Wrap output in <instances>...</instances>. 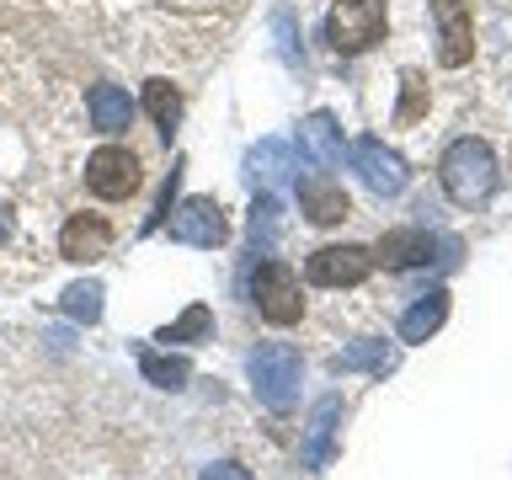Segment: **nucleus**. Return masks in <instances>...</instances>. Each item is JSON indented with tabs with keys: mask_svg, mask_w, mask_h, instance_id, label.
Segmentation results:
<instances>
[{
	"mask_svg": "<svg viewBox=\"0 0 512 480\" xmlns=\"http://www.w3.org/2000/svg\"><path fill=\"white\" fill-rule=\"evenodd\" d=\"M438 182L459 208H480L496 192V155L486 139H454L438 160Z\"/></svg>",
	"mask_w": 512,
	"mask_h": 480,
	"instance_id": "obj_1",
	"label": "nucleus"
},
{
	"mask_svg": "<svg viewBox=\"0 0 512 480\" xmlns=\"http://www.w3.org/2000/svg\"><path fill=\"white\" fill-rule=\"evenodd\" d=\"M246 374H251V395L262 400L267 411H288V406L299 400V374H304V363H299V352L288 347V342L256 347L251 363H246Z\"/></svg>",
	"mask_w": 512,
	"mask_h": 480,
	"instance_id": "obj_2",
	"label": "nucleus"
},
{
	"mask_svg": "<svg viewBox=\"0 0 512 480\" xmlns=\"http://www.w3.org/2000/svg\"><path fill=\"white\" fill-rule=\"evenodd\" d=\"M390 32V11L384 0H336L326 16V43L331 54H363Z\"/></svg>",
	"mask_w": 512,
	"mask_h": 480,
	"instance_id": "obj_3",
	"label": "nucleus"
},
{
	"mask_svg": "<svg viewBox=\"0 0 512 480\" xmlns=\"http://www.w3.org/2000/svg\"><path fill=\"white\" fill-rule=\"evenodd\" d=\"M86 187L96 192V198H107V203L134 198V192L144 187L139 155H134V150H123V144H102V150L86 160Z\"/></svg>",
	"mask_w": 512,
	"mask_h": 480,
	"instance_id": "obj_4",
	"label": "nucleus"
},
{
	"mask_svg": "<svg viewBox=\"0 0 512 480\" xmlns=\"http://www.w3.org/2000/svg\"><path fill=\"white\" fill-rule=\"evenodd\" d=\"M251 299H256V310H262V320H272V326H294V320L304 315L299 278H294V267H288V262H262V267H256Z\"/></svg>",
	"mask_w": 512,
	"mask_h": 480,
	"instance_id": "obj_5",
	"label": "nucleus"
},
{
	"mask_svg": "<svg viewBox=\"0 0 512 480\" xmlns=\"http://www.w3.org/2000/svg\"><path fill=\"white\" fill-rule=\"evenodd\" d=\"M368 272H374V251L368 246H320L310 262H304V278L315 288H358Z\"/></svg>",
	"mask_w": 512,
	"mask_h": 480,
	"instance_id": "obj_6",
	"label": "nucleus"
},
{
	"mask_svg": "<svg viewBox=\"0 0 512 480\" xmlns=\"http://www.w3.org/2000/svg\"><path fill=\"white\" fill-rule=\"evenodd\" d=\"M432 27H438V64L459 70L475 54V16L470 0H432Z\"/></svg>",
	"mask_w": 512,
	"mask_h": 480,
	"instance_id": "obj_7",
	"label": "nucleus"
},
{
	"mask_svg": "<svg viewBox=\"0 0 512 480\" xmlns=\"http://www.w3.org/2000/svg\"><path fill=\"white\" fill-rule=\"evenodd\" d=\"M171 240H182V246H203L214 251L230 240V224H224V208L214 198H187L171 208Z\"/></svg>",
	"mask_w": 512,
	"mask_h": 480,
	"instance_id": "obj_8",
	"label": "nucleus"
},
{
	"mask_svg": "<svg viewBox=\"0 0 512 480\" xmlns=\"http://www.w3.org/2000/svg\"><path fill=\"white\" fill-rule=\"evenodd\" d=\"M352 166H358L363 187L379 192V198H395V192H406V182H411L406 160H400L395 150H384L379 139H358V144H352Z\"/></svg>",
	"mask_w": 512,
	"mask_h": 480,
	"instance_id": "obj_9",
	"label": "nucleus"
},
{
	"mask_svg": "<svg viewBox=\"0 0 512 480\" xmlns=\"http://www.w3.org/2000/svg\"><path fill=\"white\" fill-rule=\"evenodd\" d=\"M107 246H112V224L102 214H75L59 230V256L64 262H96V256H107Z\"/></svg>",
	"mask_w": 512,
	"mask_h": 480,
	"instance_id": "obj_10",
	"label": "nucleus"
},
{
	"mask_svg": "<svg viewBox=\"0 0 512 480\" xmlns=\"http://www.w3.org/2000/svg\"><path fill=\"white\" fill-rule=\"evenodd\" d=\"M299 208L310 224H342L352 214L342 182H326V176H310V182H299Z\"/></svg>",
	"mask_w": 512,
	"mask_h": 480,
	"instance_id": "obj_11",
	"label": "nucleus"
},
{
	"mask_svg": "<svg viewBox=\"0 0 512 480\" xmlns=\"http://www.w3.org/2000/svg\"><path fill=\"white\" fill-rule=\"evenodd\" d=\"M432 256V235L427 230H390L374 246V267H390V272H406V267H422Z\"/></svg>",
	"mask_w": 512,
	"mask_h": 480,
	"instance_id": "obj_12",
	"label": "nucleus"
},
{
	"mask_svg": "<svg viewBox=\"0 0 512 480\" xmlns=\"http://www.w3.org/2000/svg\"><path fill=\"white\" fill-rule=\"evenodd\" d=\"M86 112H91V128L96 134H123L128 123H134V102H128V91L123 86H91V96H86Z\"/></svg>",
	"mask_w": 512,
	"mask_h": 480,
	"instance_id": "obj_13",
	"label": "nucleus"
},
{
	"mask_svg": "<svg viewBox=\"0 0 512 480\" xmlns=\"http://www.w3.org/2000/svg\"><path fill=\"white\" fill-rule=\"evenodd\" d=\"M299 144L310 150V160L320 171L342 166V128L331 123V112H310V118L299 123Z\"/></svg>",
	"mask_w": 512,
	"mask_h": 480,
	"instance_id": "obj_14",
	"label": "nucleus"
},
{
	"mask_svg": "<svg viewBox=\"0 0 512 480\" xmlns=\"http://www.w3.org/2000/svg\"><path fill=\"white\" fill-rule=\"evenodd\" d=\"M443 320H448V288H427V294L400 315V342H427V336H438Z\"/></svg>",
	"mask_w": 512,
	"mask_h": 480,
	"instance_id": "obj_15",
	"label": "nucleus"
},
{
	"mask_svg": "<svg viewBox=\"0 0 512 480\" xmlns=\"http://www.w3.org/2000/svg\"><path fill=\"white\" fill-rule=\"evenodd\" d=\"M395 363H400V352L390 342H352L347 352H336V358H331L336 374H374V379L395 374Z\"/></svg>",
	"mask_w": 512,
	"mask_h": 480,
	"instance_id": "obj_16",
	"label": "nucleus"
},
{
	"mask_svg": "<svg viewBox=\"0 0 512 480\" xmlns=\"http://www.w3.org/2000/svg\"><path fill=\"white\" fill-rule=\"evenodd\" d=\"M336 416H342V395H326L310 416V438H304V464L326 470L331 464V438H336Z\"/></svg>",
	"mask_w": 512,
	"mask_h": 480,
	"instance_id": "obj_17",
	"label": "nucleus"
},
{
	"mask_svg": "<svg viewBox=\"0 0 512 480\" xmlns=\"http://www.w3.org/2000/svg\"><path fill=\"white\" fill-rule=\"evenodd\" d=\"M144 112L155 118V128H160V139H171L176 134V123H182V91L171 86V80H144Z\"/></svg>",
	"mask_w": 512,
	"mask_h": 480,
	"instance_id": "obj_18",
	"label": "nucleus"
},
{
	"mask_svg": "<svg viewBox=\"0 0 512 480\" xmlns=\"http://www.w3.org/2000/svg\"><path fill=\"white\" fill-rule=\"evenodd\" d=\"M208 336H214V310H208V304H187L171 326L155 331V342L171 347V342H208Z\"/></svg>",
	"mask_w": 512,
	"mask_h": 480,
	"instance_id": "obj_19",
	"label": "nucleus"
},
{
	"mask_svg": "<svg viewBox=\"0 0 512 480\" xmlns=\"http://www.w3.org/2000/svg\"><path fill=\"white\" fill-rule=\"evenodd\" d=\"M139 374L155 384V390H182V384L192 379V363L187 358H171V352H139Z\"/></svg>",
	"mask_w": 512,
	"mask_h": 480,
	"instance_id": "obj_20",
	"label": "nucleus"
},
{
	"mask_svg": "<svg viewBox=\"0 0 512 480\" xmlns=\"http://www.w3.org/2000/svg\"><path fill=\"white\" fill-rule=\"evenodd\" d=\"M251 182H283L288 171H294V155H288V144H278V139H267V144H256L251 150Z\"/></svg>",
	"mask_w": 512,
	"mask_h": 480,
	"instance_id": "obj_21",
	"label": "nucleus"
},
{
	"mask_svg": "<svg viewBox=\"0 0 512 480\" xmlns=\"http://www.w3.org/2000/svg\"><path fill=\"white\" fill-rule=\"evenodd\" d=\"M278 219H283V203L272 198V192H262V198L251 203V246H262V251L278 246Z\"/></svg>",
	"mask_w": 512,
	"mask_h": 480,
	"instance_id": "obj_22",
	"label": "nucleus"
},
{
	"mask_svg": "<svg viewBox=\"0 0 512 480\" xmlns=\"http://www.w3.org/2000/svg\"><path fill=\"white\" fill-rule=\"evenodd\" d=\"M64 315L96 326V320H102V283L86 278V283H70V288H64Z\"/></svg>",
	"mask_w": 512,
	"mask_h": 480,
	"instance_id": "obj_23",
	"label": "nucleus"
},
{
	"mask_svg": "<svg viewBox=\"0 0 512 480\" xmlns=\"http://www.w3.org/2000/svg\"><path fill=\"white\" fill-rule=\"evenodd\" d=\"M427 112V75L422 70H406L400 75V107H395V123L406 128V123H416Z\"/></svg>",
	"mask_w": 512,
	"mask_h": 480,
	"instance_id": "obj_24",
	"label": "nucleus"
},
{
	"mask_svg": "<svg viewBox=\"0 0 512 480\" xmlns=\"http://www.w3.org/2000/svg\"><path fill=\"white\" fill-rule=\"evenodd\" d=\"M203 480H256V475L246 470V464H208Z\"/></svg>",
	"mask_w": 512,
	"mask_h": 480,
	"instance_id": "obj_25",
	"label": "nucleus"
}]
</instances>
